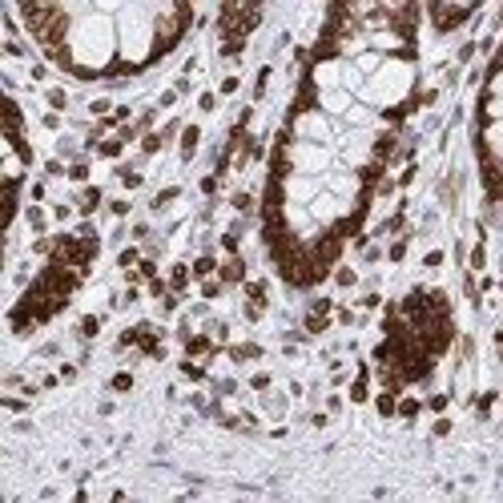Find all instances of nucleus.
I'll use <instances>...</instances> for the list:
<instances>
[{"instance_id": "nucleus-37", "label": "nucleus", "mask_w": 503, "mask_h": 503, "mask_svg": "<svg viewBox=\"0 0 503 503\" xmlns=\"http://www.w3.org/2000/svg\"><path fill=\"white\" fill-rule=\"evenodd\" d=\"M178 101H182V93H178V89H161V97H158V109L165 113V109H173Z\"/></svg>"}, {"instance_id": "nucleus-25", "label": "nucleus", "mask_w": 503, "mask_h": 503, "mask_svg": "<svg viewBox=\"0 0 503 503\" xmlns=\"http://www.w3.org/2000/svg\"><path fill=\"white\" fill-rule=\"evenodd\" d=\"M133 370H117L113 379H109V390H117V395H125V390H133Z\"/></svg>"}, {"instance_id": "nucleus-32", "label": "nucleus", "mask_w": 503, "mask_h": 503, "mask_svg": "<svg viewBox=\"0 0 503 503\" xmlns=\"http://www.w3.org/2000/svg\"><path fill=\"white\" fill-rule=\"evenodd\" d=\"M238 89H242V77H238V73H229V77L218 81V93H222V97H234Z\"/></svg>"}, {"instance_id": "nucleus-41", "label": "nucleus", "mask_w": 503, "mask_h": 503, "mask_svg": "<svg viewBox=\"0 0 503 503\" xmlns=\"http://www.w3.org/2000/svg\"><path fill=\"white\" fill-rule=\"evenodd\" d=\"M97 415H105V419H109V415H117V403H113V399H105V403L97 407Z\"/></svg>"}, {"instance_id": "nucleus-8", "label": "nucleus", "mask_w": 503, "mask_h": 503, "mask_svg": "<svg viewBox=\"0 0 503 503\" xmlns=\"http://www.w3.org/2000/svg\"><path fill=\"white\" fill-rule=\"evenodd\" d=\"M165 278H169V290L185 294V290H189V282H193V266H189V262H173Z\"/></svg>"}, {"instance_id": "nucleus-1", "label": "nucleus", "mask_w": 503, "mask_h": 503, "mask_svg": "<svg viewBox=\"0 0 503 503\" xmlns=\"http://www.w3.org/2000/svg\"><path fill=\"white\" fill-rule=\"evenodd\" d=\"M354 101H359V97L350 89H319V109L326 117H339V121L346 117V109H350Z\"/></svg>"}, {"instance_id": "nucleus-19", "label": "nucleus", "mask_w": 503, "mask_h": 503, "mask_svg": "<svg viewBox=\"0 0 503 503\" xmlns=\"http://www.w3.org/2000/svg\"><path fill=\"white\" fill-rule=\"evenodd\" d=\"M229 209H234L238 218H250V213H254V193H250V189H238V193H229Z\"/></svg>"}, {"instance_id": "nucleus-3", "label": "nucleus", "mask_w": 503, "mask_h": 503, "mask_svg": "<svg viewBox=\"0 0 503 503\" xmlns=\"http://www.w3.org/2000/svg\"><path fill=\"white\" fill-rule=\"evenodd\" d=\"M48 218H53V209H45L41 202H28V206H24V226H28L32 238L48 234Z\"/></svg>"}, {"instance_id": "nucleus-13", "label": "nucleus", "mask_w": 503, "mask_h": 503, "mask_svg": "<svg viewBox=\"0 0 503 503\" xmlns=\"http://www.w3.org/2000/svg\"><path fill=\"white\" fill-rule=\"evenodd\" d=\"M101 326H105V314H85V319L77 322V339L81 343H93L101 334Z\"/></svg>"}, {"instance_id": "nucleus-39", "label": "nucleus", "mask_w": 503, "mask_h": 503, "mask_svg": "<svg viewBox=\"0 0 503 503\" xmlns=\"http://www.w3.org/2000/svg\"><path fill=\"white\" fill-rule=\"evenodd\" d=\"M218 97H222V93H202V97H198V109H202V113H213V109H218Z\"/></svg>"}, {"instance_id": "nucleus-40", "label": "nucleus", "mask_w": 503, "mask_h": 503, "mask_svg": "<svg viewBox=\"0 0 503 503\" xmlns=\"http://www.w3.org/2000/svg\"><path fill=\"white\" fill-rule=\"evenodd\" d=\"M37 359H61V343H45L37 350Z\"/></svg>"}, {"instance_id": "nucleus-20", "label": "nucleus", "mask_w": 503, "mask_h": 503, "mask_svg": "<svg viewBox=\"0 0 503 503\" xmlns=\"http://www.w3.org/2000/svg\"><path fill=\"white\" fill-rule=\"evenodd\" d=\"M198 290H202V298H206V302H218V298L226 294L229 286L218 274H213V278H202V282H198Z\"/></svg>"}, {"instance_id": "nucleus-30", "label": "nucleus", "mask_w": 503, "mask_h": 503, "mask_svg": "<svg viewBox=\"0 0 503 503\" xmlns=\"http://www.w3.org/2000/svg\"><path fill=\"white\" fill-rule=\"evenodd\" d=\"M57 374H61V383H77V379H81V363H65V359H61V363H57Z\"/></svg>"}, {"instance_id": "nucleus-14", "label": "nucleus", "mask_w": 503, "mask_h": 503, "mask_svg": "<svg viewBox=\"0 0 503 503\" xmlns=\"http://www.w3.org/2000/svg\"><path fill=\"white\" fill-rule=\"evenodd\" d=\"M178 198H182V185H165V189H158V193H153L149 209H153V213H165V209L173 206Z\"/></svg>"}, {"instance_id": "nucleus-16", "label": "nucleus", "mask_w": 503, "mask_h": 503, "mask_svg": "<svg viewBox=\"0 0 503 503\" xmlns=\"http://www.w3.org/2000/svg\"><path fill=\"white\" fill-rule=\"evenodd\" d=\"M383 61H387L383 53H374V48H366V53H359V57H354V69L363 73V77H370V73H379V65H383Z\"/></svg>"}, {"instance_id": "nucleus-33", "label": "nucleus", "mask_w": 503, "mask_h": 503, "mask_svg": "<svg viewBox=\"0 0 503 503\" xmlns=\"http://www.w3.org/2000/svg\"><path fill=\"white\" fill-rule=\"evenodd\" d=\"M379 306H383V294H379V290H366V294L359 298V310H363V314H370V310H379Z\"/></svg>"}, {"instance_id": "nucleus-29", "label": "nucleus", "mask_w": 503, "mask_h": 503, "mask_svg": "<svg viewBox=\"0 0 503 503\" xmlns=\"http://www.w3.org/2000/svg\"><path fill=\"white\" fill-rule=\"evenodd\" d=\"M28 202H41V206L48 202V178H41V182H28Z\"/></svg>"}, {"instance_id": "nucleus-23", "label": "nucleus", "mask_w": 503, "mask_h": 503, "mask_svg": "<svg viewBox=\"0 0 503 503\" xmlns=\"http://www.w3.org/2000/svg\"><path fill=\"white\" fill-rule=\"evenodd\" d=\"M65 182H73V185H89V161H85V158L69 161V178H65Z\"/></svg>"}, {"instance_id": "nucleus-17", "label": "nucleus", "mask_w": 503, "mask_h": 503, "mask_svg": "<svg viewBox=\"0 0 503 503\" xmlns=\"http://www.w3.org/2000/svg\"><path fill=\"white\" fill-rule=\"evenodd\" d=\"M467 270H471V274H483V270H487V238H480V242L471 246V254H467Z\"/></svg>"}, {"instance_id": "nucleus-38", "label": "nucleus", "mask_w": 503, "mask_h": 503, "mask_svg": "<svg viewBox=\"0 0 503 503\" xmlns=\"http://www.w3.org/2000/svg\"><path fill=\"white\" fill-rule=\"evenodd\" d=\"M443 262H447V254H443V250H427V254H423V266H427V270H439Z\"/></svg>"}, {"instance_id": "nucleus-15", "label": "nucleus", "mask_w": 503, "mask_h": 503, "mask_svg": "<svg viewBox=\"0 0 503 503\" xmlns=\"http://www.w3.org/2000/svg\"><path fill=\"white\" fill-rule=\"evenodd\" d=\"M330 278H334V286H339V290H354V286H359V270H354V266H346V262H339V266L330 270Z\"/></svg>"}, {"instance_id": "nucleus-5", "label": "nucleus", "mask_w": 503, "mask_h": 503, "mask_svg": "<svg viewBox=\"0 0 503 503\" xmlns=\"http://www.w3.org/2000/svg\"><path fill=\"white\" fill-rule=\"evenodd\" d=\"M198 145H202V125H182V133H178V153H182V161L198 158Z\"/></svg>"}, {"instance_id": "nucleus-9", "label": "nucleus", "mask_w": 503, "mask_h": 503, "mask_svg": "<svg viewBox=\"0 0 503 503\" xmlns=\"http://www.w3.org/2000/svg\"><path fill=\"white\" fill-rule=\"evenodd\" d=\"M93 153L101 161H121V153H125V141L117 137V133H109V137H101L97 145H93Z\"/></svg>"}, {"instance_id": "nucleus-34", "label": "nucleus", "mask_w": 503, "mask_h": 503, "mask_svg": "<svg viewBox=\"0 0 503 503\" xmlns=\"http://www.w3.org/2000/svg\"><path fill=\"white\" fill-rule=\"evenodd\" d=\"M322 407H326L330 415H343V407H346V395H339V390H330V395L322 399Z\"/></svg>"}, {"instance_id": "nucleus-4", "label": "nucleus", "mask_w": 503, "mask_h": 503, "mask_svg": "<svg viewBox=\"0 0 503 503\" xmlns=\"http://www.w3.org/2000/svg\"><path fill=\"white\" fill-rule=\"evenodd\" d=\"M77 209H81V218H93L97 209L105 206V193H101V185H81V193L73 198Z\"/></svg>"}, {"instance_id": "nucleus-31", "label": "nucleus", "mask_w": 503, "mask_h": 503, "mask_svg": "<svg viewBox=\"0 0 503 503\" xmlns=\"http://www.w3.org/2000/svg\"><path fill=\"white\" fill-rule=\"evenodd\" d=\"M41 125H45L48 133H61L65 129V117L57 113V109H48V113H41Z\"/></svg>"}, {"instance_id": "nucleus-2", "label": "nucleus", "mask_w": 503, "mask_h": 503, "mask_svg": "<svg viewBox=\"0 0 503 503\" xmlns=\"http://www.w3.org/2000/svg\"><path fill=\"white\" fill-rule=\"evenodd\" d=\"M246 270H250V266H246V254L238 250V254H226V258H222V266H218V278H222L226 286H242V282L250 278Z\"/></svg>"}, {"instance_id": "nucleus-18", "label": "nucleus", "mask_w": 503, "mask_h": 503, "mask_svg": "<svg viewBox=\"0 0 503 503\" xmlns=\"http://www.w3.org/2000/svg\"><path fill=\"white\" fill-rule=\"evenodd\" d=\"M451 399H455L451 390H431L423 403H427V411H431V415H447V411H451Z\"/></svg>"}, {"instance_id": "nucleus-36", "label": "nucleus", "mask_w": 503, "mask_h": 503, "mask_svg": "<svg viewBox=\"0 0 503 503\" xmlns=\"http://www.w3.org/2000/svg\"><path fill=\"white\" fill-rule=\"evenodd\" d=\"M451 431H455V423H451L447 415H439V419H435V427H431V435H435V439H447Z\"/></svg>"}, {"instance_id": "nucleus-35", "label": "nucleus", "mask_w": 503, "mask_h": 503, "mask_svg": "<svg viewBox=\"0 0 503 503\" xmlns=\"http://www.w3.org/2000/svg\"><path fill=\"white\" fill-rule=\"evenodd\" d=\"M129 238H133V242H149V238H153V226H149V222H133V226H129Z\"/></svg>"}, {"instance_id": "nucleus-11", "label": "nucleus", "mask_w": 503, "mask_h": 503, "mask_svg": "<svg viewBox=\"0 0 503 503\" xmlns=\"http://www.w3.org/2000/svg\"><path fill=\"white\" fill-rule=\"evenodd\" d=\"M266 350H262V343H229V359H234V366L238 363H258Z\"/></svg>"}, {"instance_id": "nucleus-22", "label": "nucleus", "mask_w": 503, "mask_h": 503, "mask_svg": "<svg viewBox=\"0 0 503 503\" xmlns=\"http://www.w3.org/2000/svg\"><path fill=\"white\" fill-rule=\"evenodd\" d=\"M137 262H141V246H137V242H133V246H125V250L117 254V270H121V274H125V270H133Z\"/></svg>"}, {"instance_id": "nucleus-24", "label": "nucleus", "mask_w": 503, "mask_h": 503, "mask_svg": "<svg viewBox=\"0 0 503 503\" xmlns=\"http://www.w3.org/2000/svg\"><path fill=\"white\" fill-rule=\"evenodd\" d=\"M85 109H89V117H93V121H101V117H109V113H113L117 105L109 101V97H93L89 105H85Z\"/></svg>"}, {"instance_id": "nucleus-7", "label": "nucleus", "mask_w": 503, "mask_h": 503, "mask_svg": "<svg viewBox=\"0 0 503 503\" xmlns=\"http://www.w3.org/2000/svg\"><path fill=\"white\" fill-rule=\"evenodd\" d=\"M0 407H4V415H28L32 411V395H21V390H4V399H0Z\"/></svg>"}, {"instance_id": "nucleus-27", "label": "nucleus", "mask_w": 503, "mask_h": 503, "mask_svg": "<svg viewBox=\"0 0 503 503\" xmlns=\"http://www.w3.org/2000/svg\"><path fill=\"white\" fill-rule=\"evenodd\" d=\"M45 101H48V109H57V113H65V109H69V93H65V89H48Z\"/></svg>"}, {"instance_id": "nucleus-12", "label": "nucleus", "mask_w": 503, "mask_h": 503, "mask_svg": "<svg viewBox=\"0 0 503 503\" xmlns=\"http://www.w3.org/2000/svg\"><path fill=\"white\" fill-rule=\"evenodd\" d=\"M423 411H427V403H423L419 395H407V390L399 395V419H407V423H415V419H419Z\"/></svg>"}, {"instance_id": "nucleus-21", "label": "nucleus", "mask_w": 503, "mask_h": 503, "mask_svg": "<svg viewBox=\"0 0 503 503\" xmlns=\"http://www.w3.org/2000/svg\"><path fill=\"white\" fill-rule=\"evenodd\" d=\"M246 387H250L254 395H266V390H274V374H270V370H254L250 379H246Z\"/></svg>"}, {"instance_id": "nucleus-26", "label": "nucleus", "mask_w": 503, "mask_h": 503, "mask_svg": "<svg viewBox=\"0 0 503 503\" xmlns=\"http://www.w3.org/2000/svg\"><path fill=\"white\" fill-rule=\"evenodd\" d=\"M105 206H109V213H113L117 222H125V218L133 213V202H129V198H113V202H105Z\"/></svg>"}, {"instance_id": "nucleus-6", "label": "nucleus", "mask_w": 503, "mask_h": 503, "mask_svg": "<svg viewBox=\"0 0 503 503\" xmlns=\"http://www.w3.org/2000/svg\"><path fill=\"white\" fill-rule=\"evenodd\" d=\"M370 403H374V411H379V419H399V390L379 387Z\"/></svg>"}, {"instance_id": "nucleus-10", "label": "nucleus", "mask_w": 503, "mask_h": 503, "mask_svg": "<svg viewBox=\"0 0 503 503\" xmlns=\"http://www.w3.org/2000/svg\"><path fill=\"white\" fill-rule=\"evenodd\" d=\"M189 266H193V282H202V278H213V274H218V266H222V258L206 250V254H198V258H193Z\"/></svg>"}, {"instance_id": "nucleus-28", "label": "nucleus", "mask_w": 503, "mask_h": 503, "mask_svg": "<svg viewBox=\"0 0 503 503\" xmlns=\"http://www.w3.org/2000/svg\"><path fill=\"white\" fill-rule=\"evenodd\" d=\"M28 81H32V85H45L48 81V61H28Z\"/></svg>"}]
</instances>
